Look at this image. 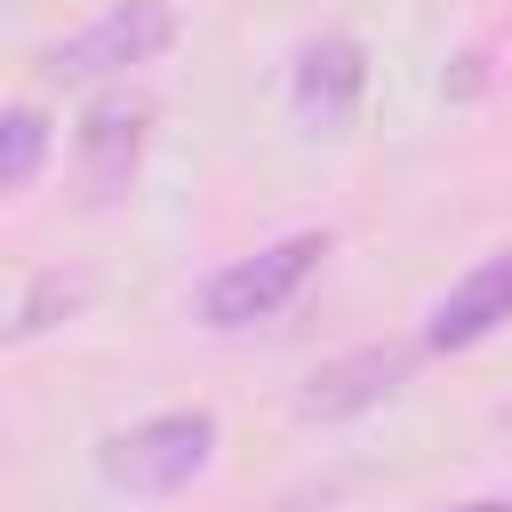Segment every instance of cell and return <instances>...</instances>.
Returning <instances> with one entry per match:
<instances>
[{
    "mask_svg": "<svg viewBox=\"0 0 512 512\" xmlns=\"http://www.w3.org/2000/svg\"><path fill=\"white\" fill-rule=\"evenodd\" d=\"M48 144H56L48 112H32V104L0 112V192H24V184L48 168Z\"/></svg>",
    "mask_w": 512,
    "mask_h": 512,
    "instance_id": "8",
    "label": "cell"
},
{
    "mask_svg": "<svg viewBox=\"0 0 512 512\" xmlns=\"http://www.w3.org/2000/svg\"><path fill=\"white\" fill-rule=\"evenodd\" d=\"M440 512H512V496H464V504H440Z\"/></svg>",
    "mask_w": 512,
    "mask_h": 512,
    "instance_id": "9",
    "label": "cell"
},
{
    "mask_svg": "<svg viewBox=\"0 0 512 512\" xmlns=\"http://www.w3.org/2000/svg\"><path fill=\"white\" fill-rule=\"evenodd\" d=\"M360 88H368V48L352 32H320L296 48V72H288V96H296V120L312 136H344L352 112H360Z\"/></svg>",
    "mask_w": 512,
    "mask_h": 512,
    "instance_id": "4",
    "label": "cell"
},
{
    "mask_svg": "<svg viewBox=\"0 0 512 512\" xmlns=\"http://www.w3.org/2000/svg\"><path fill=\"white\" fill-rule=\"evenodd\" d=\"M168 40H176V8L168 0H112L96 24L64 32L56 48H40V64H48V80H104V72L152 64Z\"/></svg>",
    "mask_w": 512,
    "mask_h": 512,
    "instance_id": "3",
    "label": "cell"
},
{
    "mask_svg": "<svg viewBox=\"0 0 512 512\" xmlns=\"http://www.w3.org/2000/svg\"><path fill=\"white\" fill-rule=\"evenodd\" d=\"M320 256H328V232H288V240H272V248H256V256H240V264H224V272H208L200 320H208L216 336H240V328L288 312L296 288L320 272Z\"/></svg>",
    "mask_w": 512,
    "mask_h": 512,
    "instance_id": "2",
    "label": "cell"
},
{
    "mask_svg": "<svg viewBox=\"0 0 512 512\" xmlns=\"http://www.w3.org/2000/svg\"><path fill=\"white\" fill-rule=\"evenodd\" d=\"M216 416L208 408H168V416H144V424H128V432H104L96 440V480L112 488V496H176V488H192L208 464H216Z\"/></svg>",
    "mask_w": 512,
    "mask_h": 512,
    "instance_id": "1",
    "label": "cell"
},
{
    "mask_svg": "<svg viewBox=\"0 0 512 512\" xmlns=\"http://www.w3.org/2000/svg\"><path fill=\"white\" fill-rule=\"evenodd\" d=\"M504 320H512V248L480 256V264L424 312V352H472V344H488Z\"/></svg>",
    "mask_w": 512,
    "mask_h": 512,
    "instance_id": "6",
    "label": "cell"
},
{
    "mask_svg": "<svg viewBox=\"0 0 512 512\" xmlns=\"http://www.w3.org/2000/svg\"><path fill=\"white\" fill-rule=\"evenodd\" d=\"M144 120H152L144 96H104V104L80 120V168H88L96 200H120V192H128L136 152H144Z\"/></svg>",
    "mask_w": 512,
    "mask_h": 512,
    "instance_id": "7",
    "label": "cell"
},
{
    "mask_svg": "<svg viewBox=\"0 0 512 512\" xmlns=\"http://www.w3.org/2000/svg\"><path fill=\"white\" fill-rule=\"evenodd\" d=\"M400 376H408V352H400V344L336 352V360H320V368L304 376L296 416H304V424H352V416H368L376 400H392V392H400Z\"/></svg>",
    "mask_w": 512,
    "mask_h": 512,
    "instance_id": "5",
    "label": "cell"
}]
</instances>
